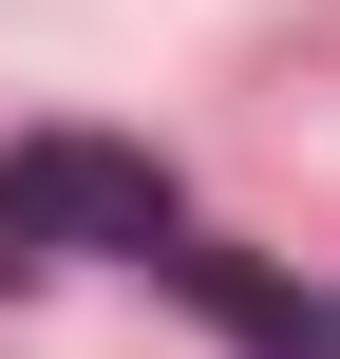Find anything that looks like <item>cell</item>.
Returning <instances> with one entry per match:
<instances>
[{"label":"cell","mask_w":340,"mask_h":359,"mask_svg":"<svg viewBox=\"0 0 340 359\" xmlns=\"http://www.w3.org/2000/svg\"><path fill=\"white\" fill-rule=\"evenodd\" d=\"M170 227H189V189L132 133H19L0 151V246L19 265H151Z\"/></svg>","instance_id":"cell-1"},{"label":"cell","mask_w":340,"mask_h":359,"mask_svg":"<svg viewBox=\"0 0 340 359\" xmlns=\"http://www.w3.org/2000/svg\"><path fill=\"white\" fill-rule=\"evenodd\" d=\"M151 265H170V284H189V303H208L246 359H340V303H322V284H265L246 246H189V227H170Z\"/></svg>","instance_id":"cell-2"}]
</instances>
